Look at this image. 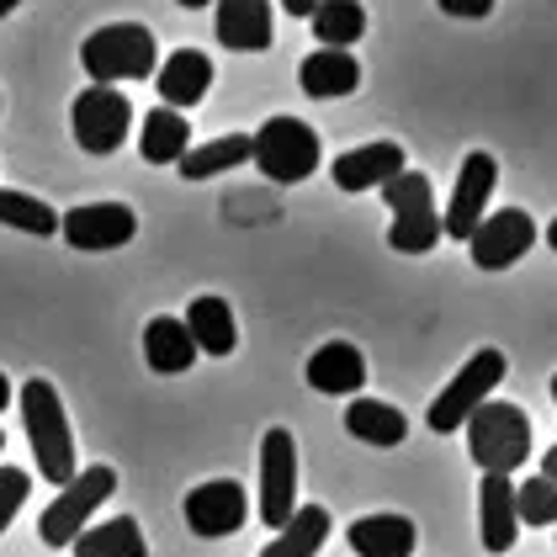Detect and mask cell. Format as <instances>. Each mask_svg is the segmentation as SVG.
I'll list each match as a JSON object with an SVG mask.
<instances>
[{
    "label": "cell",
    "instance_id": "obj_1",
    "mask_svg": "<svg viewBox=\"0 0 557 557\" xmlns=\"http://www.w3.org/2000/svg\"><path fill=\"white\" fill-rule=\"evenodd\" d=\"M22 420H27V441H33L38 472H44L48 483H70L75 478V430L64 420L59 387L48 383V377L22 383Z\"/></svg>",
    "mask_w": 557,
    "mask_h": 557
},
{
    "label": "cell",
    "instance_id": "obj_2",
    "mask_svg": "<svg viewBox=\"0 0 557 557\" xmlns=\"http://www.w3.org/2000/svg\"><path fill=\"white\" fill-rule=\"evenodd\" d=\"M383 197L393 208V228L387 245L398 256H430L441 245V208H435V186L425 171H398L393 181H383Z\"/></svg>",
    "mask_w": 557,
    "mask_h": 557
},
{
    "label": "cell",
    "instance_id": "obj_3",
    "mask_svg": "<svg viewBox=\"0 0 557 557\" xmlns=\"http://www.w3.org/2000/svg\"><path fill=\"white\" fill-rule=\"evenodd\" d=\"M462 430H468L472 462L494 478H510L531 457V420H525V409H515L505 398H488L483 409H472V420Z\"/></svg>",
    "mask_w": 557,
    "mask_h": 557
},
{
    "label": "cell",
    "instance_id": "obj_4",
    "mask_svg": "<svg viewBox=\"0 0 557 557\" xmlns=\"http://www.w3.org/2000/svg\"><path fill=\"white\" fill-rule=\"evenodd\" d=\"M154 33L138 27V22H112L101 33H90L81 48V64L96 86H117V81H149L154 75Z\"/></svg>",
    "mask_w": 557,
    "mask_h": 557
},
{
    "label": "cell",
    "instance_id": "obj_5",
    "mask_svg": "<svg viewBox=\"0 0 557 557\" xmlns=\"http://www.w3.org/2000/svg\"><path fill=\"white\" fill-rule=\"evenodd\" d=\"M250 160L260 165V175H271L282 186H298V181L319 171V133L302 117H271L250 138Z\"/></svg>",
    "mask_w": 557,
    "mask_h": 557
},
{
    "label": "cell",
    "instance_id": "obj_6",
    "mask_svg": "<svg viewBox=\"0 0 557 557\" xmlns=\"http://www.w3.org/2000/svg\"><path fill=\"white\" fill-rule=\"evenodd\" d=\"M505 367H510V361H505V350H494V345H488V350H478L468 367L441 387V398L430 404V430H435V435H446V430L468 425L472 409H483V404H488V393L505 383Z\"/></svg>",
    "mask_w": 557,
    "mask_h": 557
},
{
    "label": "cell",
    "instance_id": "obj_7",
    "mask_svg": "<svg viewBox=\"0 0 557 557\" xmlns=\"http://www.w3.org/2000/svg\"><path fill=\"white\" fill-rule=\"evenodd\" d=\"M112 488H117V472H112V468L75 472V478L64 483V494H59V499L44 510V520H38L44 547H75V536L86 531L90 510H101V505L112 499Z\"/></svg>",
    "mask_w": 557,
    "mask_h": 557
},
{
    "label": "cell",
    "instance_id": "obj_8",
    "mask_svg": "<svg viewBox=\"0 0 557 557\" xmlns=\"http://www.w3.org/2000/svg\"><path fill=\"white\" fill-rule=\"evenodd\" d=\"M70 128H75V144H81L86 154H117L123 138H128V128H133L128 96L112 90V86L81 90L75 107H70Z\"/></svg>",
    "mask_w": 557,
    "mask_h": 557
},
{
    "label": "cell",
    "instance_id": "obj_9",
    "mask_svg": "<svg viewBox=\"0 0 557 557\" xmlns=\"http://www.w3.org/2000/svg\"><path fill=\"white\" fill-rule=\"evenodd\" d=\"M298 515V446L293 430H265L260 441V520L287 525Z\"/></svg>",
    "mask_w": 557,
    "mask_h": 557
},
{
    "label": "cell",
    "instance_id": "obj_10",
    "mask_svg": "<svg viewBox=\"0 0 557 557\" xmlns=\"http://www.w3.org/2000/svg\"><path fill=\"white\" fill-rule=\"evenodd\" d=\"M494 181H499V160H494L488 149H472L468 160H462L457 191H451V202H446V213H441V234H451V239L468 245L472 228L483 223L488 197H494Z\"/></svg>",
    "mask_w": 557,
    "mask_h": 557
},
{
    "label": "cell",
    "instance_id": "obj_11",
    "mask_svg": "<svg viewBox=\"0 0 557 557\" xmlns=\"http://www.w3.org/2000/svg\"><path fill=\"white\" fill-rule=\"evenodd\" d=\"M250 520V494H245V483H234V478H213V483H197L191 494H186V525H191V536H234L239 525Z\"/></svg>",
    "mask_w": 557,
    "mask_h": 557
},
{
    "label": "cell",
    "instance_id": "obj_12",
    "mask_svg": "<svg viewBox=\"0 0 557 557\" xmlns=\"http://www.w3.org/2000/svg\"><path fill=\"white\" fill-rule=\"evenodd\" d=\"M531 245H536V223H531V213H520V208L488 213L468 239L472 265H483V271H505V265H515Z\"/></svg>",
    "mask_w": 557,
    "mask_h": 557
},
{
    "label": "cell",
    "instance_id": "obj_13",
    "mask_svg": "<svg viewBox=\"0 0 557 557\" xmlns=\"http://www.w3.org/2000/svg\"><path fill=\"white\" fill-rule=\"evenodd\" d=\"M59 234L70 239V250H117L138 234V218L123 202H86L75 213H59Z\"/></svg>",
    "mask_w": 557,
    "mask_h": 557
},
{
    "label": "cell",
    "instance_id": "obj_14",
    "mask_svg": "<svg viewBox=\"0 0 557 557\" xmlns=\"http://www.w3.org/2000/svg\"><path fill=\"white\" fill-rule=\"evenodd\" d=\"M208 90H213V59H208V53L175 48L171 59L160 64V107L186 112V107H197Z\"/></svg>",
    "mask_w": 557,
    "mask_h": 557
},
{
    "label": "cell",
    "instance_id": "obj_15",
    "mask_svg": "<svg viewBox=\"0 0 557 557\" xmlns=\"http://www.w3.org/2000/svg\"><path fill=\"white\" fill-rule=\"evenodd\" d=\"M398 171H409L404 165V149L383 138V144H361V149H350L335 160V186L341 191H383V181H393Z\"/></svg>",
    "mask_w": 557,
    "mask_h": 557
},
{
    "label": "cell",
    "instance_id": "obj_16",
    "mask_svg": "<svg viewBox=\"0 0 557 557\" xmlns=\"http://www.w3.org/2000/svg\"><path fill=\"white\" fill-rule=\"evenodd\" d=\"M515 531H520V520H515V483L483 472V488H478V536H483V547L488 553H510Z\"/></svg>",
    "mask_w": 557,
    "mask_h": 557
},
{
    "label": "cell",
    "instance_id": "obj_17",
    "mask_svg": "<svg viewBox=\"0 0 557 557\" xmlns=\"http://www.w3.org/2000/svg\"><path fill=\"white\" fill-rule=\"evenodd\" d=\"M308 387L335 393V398H350L356 387H367V361H361V350L345 345V341L319 345V350L308 356Z\"/></svg>",
    "mask_w": 557,
    "mask_h": 557
},
{
    "label": "cell",
    "instance_id": "obj_18",
    "mask_svg": "<svg viewBox=\"0 0 557 557\" xmlns=\"http://www.w3.org/2000/svg\"><path fill=\"white\" fill-rule=\"evenodd\" d=\"M218 44L234 53L271 48V5L265 0H223L218 5Z\"/></svg>",
    "mask_w": 557,
    "mask_h": 557
},
{
    "label": "cell",
    "instance_id": "obj_19",
    "mask_svg": "<svg viewBox=\"0 0 557 557\" xmlns=\"http://www.w3.org/2000/svg\"><path fill=\"white\" fill-rule=\"evenodd\" d=\"M414 520L409 515H361L350 525V547L356 557H414Z\"/></svg>",
    "mask_w": 557,
    "mask_h": 557
},
{
    "label": "cell",
    "instance_id": "obj_20",
    "mask_svg": "<svg viewBox=\"0 0 557 557\" xmlns=\"http://www.w3.org/2000/svg\"><path fill=\"white\" fill-rule=\"evenodd\" d=\"M361 81V64L345 53V48H313L298 70V86L313 96V101H335V96H350Z\"/></svg>",
    "mask_w": 557,
    "mask_h": 557
},
{
    "label": "cell",
    "instance_id": "obj_21",
    "mask_svg": "<svg viewBox=\"0 0 557 557\" xmlns=\"http://www.w3.org/2000/svg\"><path fill=\"white\" fill-rule=\"evenodd\" d=\"M186 335L197 345V356L208 350V356H234V345H239V324H234V308L223 298H197L186 308Z\"/></svg>",
    "mask_w": 557,
    "mask_h": 557
},
{
    "label": "cell",
    "instance_id": "obj_22",
    "mask_svg": "<svg viewBox=\"0 0 557 557\" xmlns=\"http://www.w3.org/2000/svg\"><path fill=\"white\" fill-rule=\"evenodd\" d=\"M144 361H149L160 377H181V372L197 361V345L186 335V324L171 319V313L149 319V330H144Z\"/></svg>",
    "mask_w": 557,
    "mask_h": 557
},
{
    "label": "cell",
    "instance_id": "obj_23",
    "mask_svg": "<svg viewBox=\"0 0 557 557\" xmlns=\"http://www.w3.org/2000/svg\"><path fill=\"white\" fill-rule=\"evenodd\" d=\"M186 149H191L186 117L171 112V107H154V112L144 117V133H138V154H144L149 165H181Z\"/></svg>",
    "mask_w": 557,
    "mask_h": 557
},
{
    "label": "cell",
    "instance_id": "obj_24",
    "mask_svg": "<svg viewBox=\"0 0 557 557\" xmlns=\"http://www.w3.org/2000/svg\"><path fill=\"white\" fill-rule=\"evenodd\" d=\"M330 542V510L324 505H302L271 547H260V557H319V547Z\"/></svg>",
    "mask_w": 557,
    "mask_h": 557
},
{
    "label": "cell",
    "instance_id": "obj_25",
    "mask_svg": "<svg viewBox=\"0 0 557 557\" xmlns=\"http://www.w3.org/2000/svg\"><path fill=\"white\" fill-rule=\"evenodd\" d=\"M345 430L356 435V441H367V446H398L409 425H404V414L383 404V398H350V409H345Z\"/></svg>",
    "mask_w": 557,
    "mask_h": 557
},
{
    "label": "cell",
    "instance_id": "obj_26",
    "mask_svg": "<svg viewBox=\"0 0 557 557\" xmlns=\"http://www.w3.org/2000/svg\"><path fill=\"white\" fill-rule=\"evenodd\" d=\"M75 557H149V547H144L138 520L117 515V520H101V525L81 531L75 536Z\"/></svg>",
    "mask_w": 557,
    "mask_h": 557
},
{
    "label": "cell",
    "instance_id": "obj_27",
    "mask_svg": "<svg viewBox=\"0 0 557 557\" xmlns=\"http://www.w3.org/2000/svg\"><path fill=\"white\" fill-rule=\"evenodd\" d=\"M308 22H313V38H319V44L345 48V53H350V44L367 33V11H361L356 0H319Z\"/></svg>",
    "mask_w": 557,
    "mask_h": 557
},
{
    "label": "cell",
    "instance_id": "obj_28",
    "mask_svg": "<svg viewBox=\"0 0 557 557\" xmlns=\"http://www.w3.org/2000/svg\"><path fill=\"white\" fill-rule=\"evenodd\" d=\"M245 160H250V138H245V133H223L213 144L186 149V154H181V175H186V181H208V175L234 171V165H245Z\"/></svg>",
    "mask_w": 557,
    "mask_h": 557
},
{
    "label": "cell",
    "instance_id": "obj_29",
    "mask_svg": "<svg viewBox=\"0 0 557 557\" xmlns=\"http://www.w3.org/2000/svg\"><path fill=\"white\" fill-rule=\"evenodd\" d=\"M0 223L22 228V234H38V239L59 234V213L48 202H38V197H27V191H0Z\"/></svg>",
    "mask_w": 557,
    "mask_h": 557
},
{
    "label": "cell",
    "instance_id": "obj_30",
    "mask_svg": "<svg viewBox=\"0 0 557 557\" xmlns=\"http://www.w3.org/2000/svg\"><path fill=\"white\" fill-rule=\"evenodd\" d=\"M515 520H520V525H557V483L525 478V483L515 488Z\"/></svg>",
    "mask_w": 557,
    "mask_h": 557
},
{
    "label": "cell",
    "instance_id": "obj_31",
    "mask_svg": "<svg viewBox=\"0 0 557 557\" xmlns=\"http://www.w3.org/2000/svg\"><path fill=\"white\" fill-rule=\"evenodd\" d=\"M27 494H33V478L22 468H0V536H5V525H11V515L27 505Z\"/></svg>",
    "mask_w": 557,
    "mask_h": 557
},
{
    "label": "cell",
    "instance_id": "obj_32",
    "mask_svg": "<svg viewBox=\"0 0 557 557\" xmlns=\"http://www.w3.org/2000/svg\"><path fill=\"white\" fill-rule=\"evenodd\" d=\"M441 11H446V16H472V22H478V16L494 11V0H441Z\"/></svg>",
    "mask_w": 557,
    "mask_h": 557
},
{
    "label": "cell",
    "instance_id": "obj_33",
    "mask_svg": "<svg viewBox=\"0 0 557 557\" xmlns=\"http://www.w3.org/2000/svg\"><path fill=\"white\" fill-rule=\"evenodd\" d=\"M282 5H287L293 16H313V5H319V0H282Z\"/></svg>",
    "mask_w": 557,
    "mask_h": 557
},
{
    "label": "cell",
    "instance_id": "obj_34",
    "mask_svg": "<svg viewBox=\"0 0 557 557\" xmlns=\"http://www.w3.org/2000/svg\"><path fill=\"white\" fill-rule=\"evenodd\" d=\"M542 478H547V483H557V446L542 457Z\"/></svg>",
    "mask_w": 557,
    "mask_h": 557
},
{
    "label": "cell",
    "instance_id": "obj_35",
    "mask_svg": "<svg viewBox=\"0 0 557 557\" xmlns=\"http://www.w3.org/2000/svg\"><path fill=\"white\" fill-rule=\"evenodd\" d=\"M5 404H11V383L0 377V414H5Z\"/></svg>",
    "mask_w": 557,
    "mask_h": 557
},
{
    "label": "cell",
    "instance_id": "obj_36",
    "mask_svg": "<svg viewBox=\"0 0 557 557\" xmlns=\"http://www.w3.org/2000/svg\"><path fill=\"white\" fill-rule=\"evenodd\" d=\"M547 245H553V250H557V218H553V228H547Z\"/></svg>",
    "mask_w": 557,
    "mask_h": 557
},
{
    "label": "cell",
    "instance_id": "obj_37",
    "mask_svg": "<svg viewBox=\"0 0 557 557\" xmlns=\"http://www.w3.org/2000/svg\"><path fill=\"white\" fill-rule=\"evenodd\" d=\"M11 5H16V0H0V16H11Z\"/></svg>",
    "mask_w": 557,
    "mask_h": 557
},
{
    "label": "cell",
    "instance_id": "obj_38",
    "mask_svg": "<svg viewBox=\"0 0 557 557\" xmlns=\"http://www.w3.org/2000/svg\"><path fill=\"white\" fill-rule=\"evenodd\" d=\"M553 398H557V377H553Z\"/></svg>",
    "mask_w": 557,
    "mask_h": 557
},
{
    "label": "cell",
    "instance_id": "obj_39",
    "mask_svg": "<svg viewBox=\"0 0 557 557\" xmlns=\"http://www.w3.org/2000/svg\"><path fill=\"white\" fill-rule=\"evenodd\" d=\"M0 451H5V435H0Z\"/></svg>",
    "mask_w": 557,
    "mask_h": 557
}]
</instances>
